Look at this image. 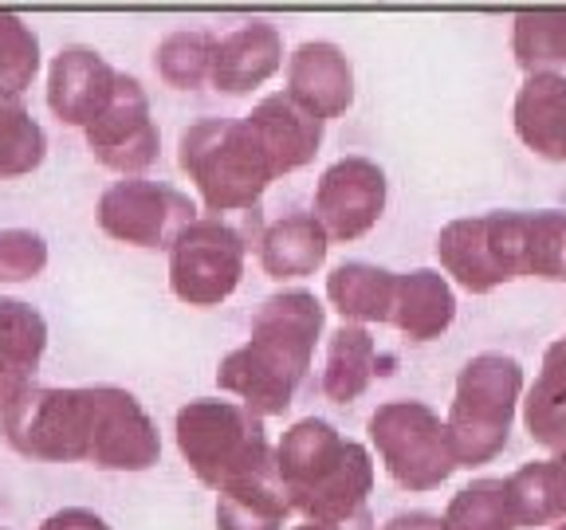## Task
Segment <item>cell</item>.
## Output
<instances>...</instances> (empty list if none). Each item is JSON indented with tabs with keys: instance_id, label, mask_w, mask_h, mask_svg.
<instances>
[{
	"instance_id": "14",
	"label": "cell",
	"mask_w": 566,
	"mask_h": 530,
	"mask_svg": "<svg viewBox=\"0 0 566 530\" xmlns=\"http://www.w3.org/2000/svg\"><path fill=\"white\" fill-rule=\"evenodd\" d=\"M118 71L95 52V47H63L48 71V106L63 126L87 130L103 106L111 103Z\"/></svg>"
},
{
	"instance_id": "35",
	"label": "cell",
	"mask_w": 566,
	"mask_h": 530,
	"mask_svg": "<svg viewBox=\"0 0 566 530\" xmlns=\"http://www.w3.org/2000/svg\"><path fill=\"white\" fill-rule=\"evenodd\" d=\"M381 530H444V522H441V515H429V511H401Z\"/></svg>"
},
{
	"instance_id": "17",
	"label": "cell",
	"mask_w": 566,
	"mask_h": 530,
	"mask_svg": "<svg viewBox=\"0 0 566 530\" xmlns=\"http://www.w3.org/2000/svg\"><path fill=\"white\" fill-rule=\"evenodd\" d=\"M283 63V35L275 24L252 20L237 32L221 35L212 47L209 83L224 95H248L260 83H268Z\"/></svg>"
},
{
	"instance_id": "24",
	"label": "cell",
	"mask_w": 566,
	"mask_h": 530,
	"mask_svg": "<svg viewBox=\"0 0 566 530\" xmlns=\"http://www.w3.org/2000/svg\"><path fill=\"white\" fill-rule=\"evenodd\" d=\"M507 491L520 527H547L566 519V452L523 464L507 476Z\"/></svg>"
},
{
	"instance_id": "22",
	"label": "cell",
	"mask_w": 566,
	"mask_h": 530,
	"mask_svg": "<svg viewBox=\"0 0 566 530\" xmlns=\"http://www.w3.org/2000/svg\"><path fill=\"white\" fill-rule=\"evenodd\" d=\"M327 299L354 327L363 322H389L394 299H398V272H386L378 264L346 259L327 275Z\"/></svg>"
},
{
	"instance_id": "34",
	"label": "cell",
	"mask_w": 566,
	"mask_h": 530,
	"mask_svg": "<svg viewBox=\"0 0 566 530\" xmlns=\"http://www.w3.org/2000/svg\"><path fill=\"white\" fill-rule=\"evenodd\" d=\"M40 530H111V522L103 515L87 511V507H63V511L48 515Z\"/></svg>"
},
{
	"instance_id": "19",
	"label": "cell",
	"mask_w": 566,
	"mask_h": 530,
	"mask_svg": "<svg viewBox=\"0 0 566 530\" xmlns=\"http://www.w3.org/2000/svg\"><path fill=\"white\" fill-rule=\"evenodd\" d=\"M48 350L44 315L24 299H0V401L9 405L20 389L32 385ZM0 405V409H4Z\"/></svg>"
},
{
	"instance_id": "39",
	"label": "cell",
	"mask_w": 566,
	"mask_h": 530,
	"mask_svg": "<svg viewBox=\"0 0 566 530\" xmlns=\"http://www.w3.org/2000/svg\"><path fill=\"white\" fill-rule=\"evenodd\" d=\"M0 530H4V527H0Z\"/></svg>"
},
{
	"instance_id": "4",
	"label": "cell",
	"mask_w": 566,
	"mask_h": 530,
	"mask_svg": "<svg viewBox=\"0 0 566 530\" xmlns=\"http://www.w3.org/2000/svg\"><path fill=\"white\" fill-rule=\"evenodd\" d=\"M177 166L201 193L209 212L256 209L275 181L272 161L252 138L244 118H201L177 141Z\"/></svg>"
},
{
	"instance_id": "16",
	"label": "cell",
	"mask_w": 566,
	"mask_h": 530,
	"mask_svg": "<svg viewBox=\"0 0 566 530\" xmlns=\"http://www.w3.org/2000/svg\"><path fill=\"white\" fill-rule=\"evenodd\" d=\"M287 95L311 110L318 123L338 118L354 103V67L331 40H307L287 60Z\"/></svg>"
},
{
	"instance_id": "25",
	"label": "cell",
	"mask_w": 566,
	"mask_h": 530,
	"mask_svg": "<svg viewBox=\"0 0 566 530\" xmlns=\"http://www.w3.org/2000/svg\"><path fill=\"white\" fill-rule=\"evenodd\" d=\"M378 373V346L366 327H338L327 346V370H323V393L335 405H350L370 389Z\"/></svg>"
},
{
	"instance_id": "5",
	"label": "cell",
	"mask_w": 566,
	"mask_h": 530,
	"mask_svg": "<svg viewBox=\"0 0 566 530\" xmlns=\"http://www.w3.org/2000/svg\"><path fill=\"white\" fill-rule=\"evenodd\" d=\"M523 393V370L507 353H476L457 378L449 409V436L460 468L488 464L504 452L515 405Z\"/></svg>"
},
{
	"instance_id": "9",
	"label": "cell",
	"mask_w": 566,
	"mask_h": 530,
	"mask_svg": "<svg viewBox=\"0 0 566 530\" xmlns=\"http://www.w3.org/2000/svg\"><path fill=\"white\" fill-rule=\"evenodd\" d=\"M248 236L221 216H197L169 244V287L189 307H217L244 279Z\"/></svg>"
},
{
	"instance_id": "28",
	"label": "cell",
	"mask_w": 566,
	"mask_h": 530,
	"mask_svg": "<svg viewBox=\"0 0 566 530\" xmlns=\"http://www.w3.org/2000/svg\"><path fill=\"white\" fill-rule=\"evenodd\" d=\"M512 52L527 75L566 67V9L520 12L512 28Z\"/></svg>"
},
{
	"instance_id": "20",
	"label": "cell",
	"mask_w": 566,
	"mask_h": 530,
	"mask_svg": "<svg viewBox=\"0 0 566 530\" xmlns=\"http://www.w3.org/2000/svg\"><path fill=\"white\" fill-rule=\"evenodd\" d=\"M457 318V295L449 279L433 267H417V272L398 275V299L389 322L409 338V342H433Z\"/></svg>"
},
{
	"instance_id": "7",
	"label": "cell",
	"mask_w": 566,
	"mask_h": 530,
	"mask_svg": "<svg viewBox=\"0 0 566 530\" xmlns=\"http://www.w3.org/2000/svg\"><path fill=\"white\" fill-rule=\"evenodd\" d=\"M437 256L444 272L472 295L527 279V212H484L444 224Z\"/></svg>"
},
{
	"instance_id": "36",
	"label": "cell",
	"mask_w": 566,
	"mask_h": 530,
	"mask_svg": "<svg viewBox=\"0 0 566 530\" xmlns=\"http://www.w3.org/2000/svg\"><path fill=\"white\" fill-rule=\"evenodd\" d=\"M295 530H374V515L370 511H358L354 519H346V522H315V519H303Z\"/></svg>"
},
{
	"instance_id": "37",
	"label": "cell",
	"mask_w": 566,
	"mask_h": 530,
	"mask_svg": "<svg viewBox=\"0 0 566 530\" xmlns=\"http://www.w3.org/2000/svg\"><path fill=\"white\" fill-rule=\"evenodd\" d=\"M555 530H566V519H563V527H555Z\"/></svg>"
},
{
	"instance_id": "1",
	"label": "cell",
	"mask_w": 566,
	"mask_h": 530,
	"mask_svg": "<svg viewBox=\"0 0 566 530\" xmlns=\"http://www.w3.org/2000/svg\"><path fill=\"white\" fill-rule=\"evenodd\" d=\"M323 327L327 307L311 292L268 295L252 315L248 342L217 365V385L237 393L256 416H283L307 378Z\"/></svg>"
},
{
	"instance_id": "31",
	"label": "cell",
	"mask_w": 566,
	"mask_h": 530,
	"mask_svg": "<svg viewBox=\"0 0 566 530\" xmlns=\"http://www.w3.org/2000/svg\"><path fill=\"white\" fill-rule=\"evenodd\" d=\"M40 71V40L12 12H0V95L20 98Z\"/></svg>"
},
{
	"instance_id": "10",
	"label": "cell",
	"mask_w": 566,
	"mask_h": 530,
	"mask_svg": "<svg viewBox=\"0 0 566 530\" xmlns=\"http://www.w3.org/2000/svg\"><path fill=\"white\" fill-rule=\"evenodd\" d=\"M197 204L186 193L146 177H123L98 197L95 221L118 244L130 247H169L177 232L197 221Z\"/></svg>"
},
{
	"instance_id": "29",
	"label": "cell",
	"mask_w": 566,
	"mask_h": 530,
	"mask_svg": "<svg viewBox=\"0 0 566 530\" xmlns=\"http://www.w3.org/2000/svg\"><path fill=\"white\" fill-rule=\"evenodd\" d=\"M48 153L44 126L28 115L20 98L0 95V177H24L40 169Z\"/></svg>"
},
{
	"instance_id": "11",
	"label": "cell",
	"mask_w": 566,
	"mask_h": 530,
	"mask_svg": "<svg viewBox=\"0 0 566 530\" xmlns=\"http://www.w3.org/2000/svg\"><path fill=\"white\" fill-rule=\"evenodd\" d=\"M91 456L103 471H146L161 459V436L154 416L134 393L118 385H91Z\"/></svg>"
},
{
	"instance_id": "30",
	"label": "cell",
	"mask_w": 566,
	"mask_h": 530,
	"mask_svg": "<svg viewBox=\"0 0 566 530\" xmlns=\"http://www.w3.org/2000/svg\"><path fill=\"white\" fill-rule=\"evenodd\" d=\"M212 47H217V40L209 32H169L154 52V67L169 87L193 91L209 80Z\"/></svg>"
},
{
	"instance_id": "6",
	"label": "cell",
	"mask_w": 566,
	"mask_h": 530,
	"mask_svg": "<svg viewBox=\"0 0 566 530\" xmlns=\"http://www.w3.org/2000/svg\"><path fill=\"white\" fill-rule=\"evenodd\" d=\"M91 385H28L0 409V433L20 456L44 464H87L91 456Z\"/></svg>"
},
{
	"instance_id": "32",
	"label": "cell",
	"mask_w": 566,
	"mask_h": 530,
	"mask_svg": "<svg viewBox=\"0 0 566 530\" xmlns=\"http://www.w3.org/2000/svg\"><path fill=\"white\" fill-rule=\"evenodd\" d=\"M527 275L566 283V212H527Z\"/></svg>"
},
{
	"instance_id": "12",
	"label": "cell",
	"mask_w": 566,
	"mask_h": 530,
	"mask_svg": "<svg viewBox=\"0 0 566 530\" xmlns=\"http://www.w3.org/2000/svg\"><path fill=\"white\" fill-rule=\"evenodd\" d=\"M87 150L95 153L98 166L118 169V173H142L146 166L158 161L161 134L154 126L150 98L134 75L118 71L115 95L103 106V115L83 130Z\"/></svg>"
},
{
	"instance_id": "26",
	"label": "cell",
	"mask_w": 566,
	"mask_h": 530,
	"mask_svg": "<svg viewBox=\"0 0 566 530\" xmlns=\"http://www.w3.org/2000/svg\"><path fill=\"white\" fill-rule=\"evenodd\" d=\"M292 504L280 487V476L248 479V484L217 491V530H283Z\"/></svg>"
},
{
	"instance_id": "27",
	"label": "cell",
	"mask_w": 566,
	"mask_h": 530,
	"mask_svg": "<svg viewBox=\"0 0 566 530\" xmlns=\"http://www.w3.org/2000/svg\"><path fill=\"white\" fill-rule=\"evenodd\" d=\"M441 522L444 530H520L507 479L484 476L472 479L469 487H460Z\"/></svg>"
},
{
	"instance_id": "3",
	"label": "cell",
	"mask_w": 566,
	"mask_h": 530,
	"mask_svg": "<svg viewBox=\"0 0 566 530\" xmlns=\"http://www.w3.org/2000/svg\"><path fill=\"white\" fill-rule=\"evenodd\" d=\"M174 436L193 476L212 491L280 476L275 448L264 433V416L244 405L212 398L189 401L186 409H177Z\"/></svg>"
},
{
	"instance_id": "21",
	"label": "cell",
	"mask_w": 566,
	"mask_h": 530,
	"mask_svg": "<svg viewBox=\"0 0 566 530\" xmlns=\"http://www.w3.org/2000/svg\"><path fill=\"white\" fill-rule=\"evenodd\" d=\"M331 236L315 221V212H292L260 236V267L272 279H303L327 264Z\"/></svg>"
},
{
	"instance_id": "33",
	"label": "cell",
	"mask_w": 566,
	"mask_h": 530,
	"mask_svg": "<svg viewBox=\"0 0 566 530\" xmlns=\"http://www.w3.org/2000/svg\"><path fill=\"white\" fill-rule=\"evenodd\" d=\"M48 267V240L32 229L0 232V283H28Z\"/></svg>"
},
{
	"instance_id": "23",
	"label": "cell",
	"mask_w": 566,
	"mask_h": 530,
	"mask_svg": "<svg viewBox=\"0 0 566 530\" xmlns=\"http://www.w3.org/2000/svg\"><path fill=\"white\" fill-rule=\"evenodd\" d=\"M523 424L535 444L566 452V338L547 346L543 370L523 401Z\"/></svg>"
},
{
	"instance_id": "2",
	"label": "cell",
	"mask_w": 566,
	"mask_h": 530,
	"mask_svg": "<svg viewBox=\"0 0 566 530\" xmlns=\"http://www.w3.org/2000/svg\"><path fill=\"white\" fill-rule=\"evenodd\" d=\"M275 471L292 511L315 522H346L366 511L374 487V459L335 424L303 416L275 444Z\"/></svg>"
},
{
	"instance_id": "8",
	"label": "cell",
	"mask_w": 566,
	"mask_h": 530,
	"mask_svg": "<svg viewBox=\"0 0 566 530\" xmlns=\"http://www.w3.org/2000/svg\"><path fill=\"white\" fill-rule=\"evenodd\" d=\"M366 428L386 471L406 491H433L460 468L449 424L421 401H386Z\"/></svg>"
},
{
	"instance_id": "18",
	"label": "cell",
	"mask_w": 566,
	"mask_h": 530,
	"mask_svg": "<svg viewBox=\"0 0 566 530\" xmlns=\"http://www.w3.org/2000/svg\"><path fill=\"white\" fill-rule=\"evenodd\" d=\"M515 134L531 153L566 161V75H527L515 95Z\"/></svg>"
},
{
	"instance_id": "38",
	"label": "cell",
	"mask_w": 566,
	"mask_h": 530,
	"mask_svg": "<svg viewBox=\"0 0 566 530\" xmlns=\"http://www.w3.org/2000/svg\"><path fill=\"white\" fill-rule=\"evenodd\" d=\"M0 405H4V401H0Z\"/></svg>"
},
{
	"instance_id": "13",
	"label": "cell",
	"mask_w": 566,
	"mask_h": 530,
	"mask_svg": "<svg viewBox=\"0 0 566 530\" xmlns=\"http://www.w3.org/2000/svg\"><path fill=\"white\" fill-rule=\"evenodd\" d=\"M386 212V173L370 158H338L315 186V221L331 240L366 236Z\"/></svg>"
},
{
	"instance_id": "15",
	"label": "cell",
	"mask_w": 566,
	"mask_h": 530,
	"mask_svg": "<svg viewBox=\"0 0 566 530\" xmlns=\"http://www.w3.org/2000/svg\"><path fill=\"white\" fill-rule=\"evenodd\" d=\"M252 138L260 141L264 158L272 161V173H295L303 169L323 146V123H318L311 110H303L287 91H275V95L260 98L252 106V115H244Z\"/></svg>"
}]
</instances>
